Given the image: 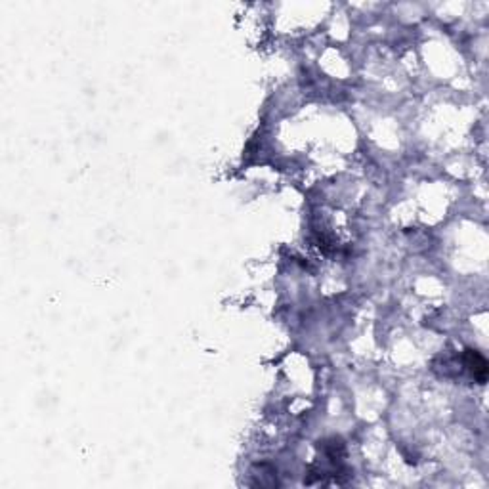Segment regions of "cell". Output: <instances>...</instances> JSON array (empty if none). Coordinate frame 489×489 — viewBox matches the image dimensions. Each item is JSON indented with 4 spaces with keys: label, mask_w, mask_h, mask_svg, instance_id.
Instances as JSON below:
<instances>
[{
    "label": "cell",
    "mask_w": 489,
    "mask_h": 489,
    "mask_svg": "<svg viewBox=\"0 0 489 489\" xmlns=\"http://www.w3.org/2000/svg\"><path fill=\"white\" fill-rule=\"evenodd\" d=\"M463 365L468 369V373H470L472 379H474L478 384H485V381H488L489 365L482 354L478 352V350H465V352H463Z\"/></svg>",
    "instance_id": "1"
}]
</instances>
